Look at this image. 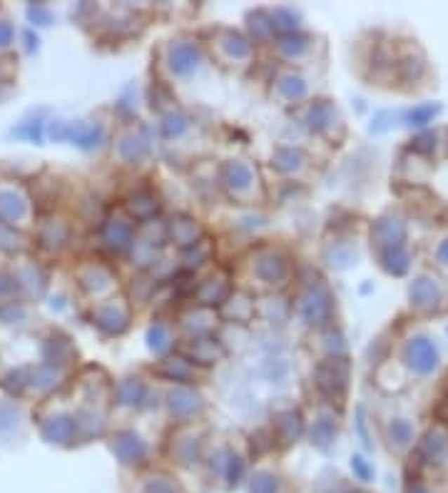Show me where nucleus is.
Returning a JSON list of instances; mask_svg holds the SVG:
<instances>
[{
    "label": "nucleus",
    "instance_id": "4468645a",
    "mask_svg": "<svg viewBox=\"0 0 448 493\" xmlns=\"http://www.w3.org/2000/svg\"><path fill=\"white\" fill-rule=\"evenodd\" d=\"M230 296H232L230 280H227L222 272L207 277V280L199 282V287H197V301L202 307H217V304H224Z\"/></svg>",
    "mask_w": 448,
    "mask_h": 493
},
{
    "label": "nucleus",
    "instance_id": "ddd939ff",
    "mask_svg": "<svg viewBox=\"0 0 448 493\" xmlns=\"http://www.w3.org/2000/svg\"><path fill=\"white\" fill-rule=\"evenodd\" d=\"M167 237L182 249H192V246H197L202 242V227L197 225V219L180 214L167 225Z\"/></svg>",
    "mask_w": 448,
    "mask_h": 493
},
{
    "label": "nucleus",
    "instance_id": "f3484780",
    "mask_svg": "<svg viewBox=\"0 0 448 493\" xmlns=\"http://www.w3.org/2000/svg\"><path fill=\"white\" fill-rule=\"evenodd\" d=\"M421 456L426 464H441L448 454V436L443 428H431L421 441Z\"/></svg>",
    "mask_w": 448,
    "mask_h": 493
},
{
    "label": "nucleus",
    "instance_id": "a878e982",
    "mask_svg": "<svg viewBox=\"0 0 448 493\" xmlns=\"http://www.w3.org/2000/svg\"><path fill=\"white\" fill-rule=\"evenodd\" d=\"M282 481L272 471H257L249 478V493H279Z\"/></svg>",
    "mask_w": 448,
    "mask_h": 493
},
{
    "label": "nucleus",
    "instance_id": "393cba45",
    "mask_svg": "<svg viewBox=\"0 0 448 493\" xmlns=\"http://www.w3.org/2000/svg\"><path fill=\"white\" fill-rule=\"evenodd\" d=\"M277 90L279 95L284 100H289V103H294V100H301L306 95V82L304 77L294 75V72H289V75H282L277 82Z\"/></svg>",
    "mask_w": 448,
    "mask_h": 493
},
{
    "label": "nucleus",
    "instance_id": "2eb2a0df",
    "mask_svg": "<svg viewBox=\"0 0 448 493\" xmlns=\"http://www.w3.org/2000/svg\"><path fill=\"white\" fill-rule=\"evenodd\" d=\"M159 374L167 379H172V381L182 383V386H187V383H195L199 376V367L195 362H190L187 356L177 354V356H167L162 362V367H159Z\"/></svg>",
    "mask_w": 448,
    "mask_h": 493
},
{
    "label": "nucleus",
    "instance_id": "f8f14e48",
    "mask_svg": "<svg viewBox=\"0 0 448 493\" xmlns=\"http://www.w3.org/2000/svg\"><path fill=\"white\" fill-rule=\"evenodd\" d=\"M172 459L182 466H192L202 459V436H195L190 428H180L175 438H172Z\"/></svg>",
    "mask_w": 448,
    "mask_h": 493
},
{
    "label": "nucleus",
    "instance_id": "cd10ccee",
    "mask_svg": "<svg viewBox=\"0 0 448 493\" xmlns=\"http://www.w3.org/2000/svg\"><path fill=\"white\" fill-rule=\"evenodd\" d=\"M143 394H145L143 383L137 381V379H135V381H132V379H127V381L120 386V401H122V404L137 406V404H140V399H143Z\"/></svg>",
    "mask_w": 448,
    "mask_h": 493
},
{
    "label": "nucleus",
    "instance_id": "473e14b6",
    "mask_svg": "<svg viewBox=\"0 0 448 493\" xmlns=\"http://www.w3.org/2000/svg\"><path fill=\"white\" fill-rule=\"evenodd\" d=\"M351 468H354V473L361 478V481H369L371 478V466L367 464L364 459H359V456H354V461H351Z\"/></svg>",
    "mask_w": 448,
    "mask_h": 493
},
{
    "label": "nucleus",
    "instance_id": "423d86ee",
    "mask_svg": "<svg viewBox=\"0 0 448 493\" xmlns=\"http://www.w3.org/2000/svg\"><path fill=\"white\" fill-rule=\"evenodd\" d=\"M404 362L411 372L421 374H431L433 369L438 367V349L428 336H411L404 346Z\"/></svg>",
    "mask_w": 448,
    "mask_h": 493
},
{
    "label": "nucleus",
    "instance_id": "7c9ffc66",
    "mask_svg": "<svg viewBox=\"0 0 448 493\" xmlns=\"http://www.w3.org/2000/svg\"><path fill=\"white\" fill-rule=\"evenodd\" d=\"M411 150L414 152H419V155H431L433 150H436V135H421V137H416L414 140V145H411Z\"/></svg>",
    "mask_w": 448,
    "mask_h": 493
},
{
    "label": "nucleus",
    "instance_id": "9d476101",
    "mask_svg": "<svg viewBox=\"0 0 448 493\" xmlns=\"http://www.w3.org/2000/svg\"><path fill=\"white\" fill-rule=\"evenodd\" d=\"M182 356H187L190 362H195L197 367H209V364H217L224 356V349L217 339L202 334V336H192L187 339V344L182 346Z\"/></svg>",
    "mask_w": 448,
    "mask_h": 493
},
{
    "label": "nucleus",
    "instance_id": "39448f33",
    "mask_svg": "<svg viewBox=\"0 0 448 493\" xmlns=\"http://www.w3.org/2000/svg\"><path fill=\"white\" fill-rule=\"evenodd\" d=\"M199 65H202V50L195 40L180 38L167 45V67L172 75L190 77L192 72H197Z\"/></svg>",
    "mask_w": 448,
    "mask_h": 493
},
{
    "label": "nucleus",
    "instance_id": "7ed1b4c3",
    "mask_svg": "<svg viewBox=\"0 0 448 493\" xmlns=\"http://www.w3.org/2000/svg\"><path fill=\"white\" fill-rule=\"evenodd\" d=\"M296 312L301 314L306 324H324L329 319V314L334 312V296L329 291V287L324 284V280L309 282L301 289L299 299H296Z\"/></svg>",
    "mask_w": 448,
    "mask_h": 493
},
{
    "label": "nucleus",
    "instance_id": "412c9836",
    "mask_svg": "<svg viewBox=\"0 0 448 493\" xmlns=\"http://www.w3.org/2000/svg\"><path fill=\"white\" fill-rule=\"evenodd\" d=\"M117 454H120L122 464H140L147 456V446L140 441V436L135 433H125L117 441Z\"/></svg>",
    "mask_w": 448,
    "mask_h": 493
},
{
    "label": "nucleus",
    "instance_id": "6e6552de",
    "mask_svg": "<svg viewBox=\"0 0 448 493\" xmlns=\"http://www.w3.org/2000/svg\"><path fill=\"white\" fill-rule=\"evenodd\" d=\"M409 296H411V307L416 309V312H433V309H438V304H441L443 299V289L441 284H438L433 277H419V280H414V284H411L409 289Z\"/></svg>",
    "mask_w": 448,
    "mask_h": 493
},
{
    "label": "nucleus",
    "instance_id": "2f4dec72",
    "mask_svg": "<svg viewBox=\"0 0 448 493\" xmlns=\"http://www.w3.org/2000/svg\"><path fill=\"white\" fill-rule=\"evenodd\" d=\"M436 112H438V107H431V105H428V107H416L409 115V120L414 122V125H426V122H431V117L436 115Z\"/></svg>",
    "mask_w": 448,
    "mask_h": 493
},
{
    "label": "nucleus",
    "instance_id": "4be33fe9",
    "mask_svg": "<svg viewBox=\"0 0 448 493\" xmlns=\"http://www.w3.org/2000/svg\"><path fill=\"white\" fill-rule=\"evenodd\" d=\"M386 438H388V444H391V449H394V451L409 449L411 441H414V426H411L406 419H394V421L388 423V428H386Z\"/></svg>",
    "mask_w": 448,
    "mask_h": 493
},
{
    "label": "nucleus",
    "instance_id": "20e7f679",
    "mask_svg": "<svg viewBox=\"0 0 448 493\" xmlns=\"http://www.w3.org/2000/svg\"><path fill=\"white\" fill-rule=\"evenodd\" d=\"M317 381L319 391L327 396L329 401H341L349 389V364L346 359H324L322 364L317 367Z\"/></svg>",
    "mask_w": 448,
    "mask_h": 493
},
{
    "label": "nucleus",
    "instance_id": "f704fd0d",
    "mask_svg": "<svg viewBox=\"0 0 448 493\" xmlns=\"http://www.w3.org/2000/svg\"><path fill=\"white\" fill-rule=\"evenodd\" d=\"M409 493H428V488L421 483H414V486H409Z\"/></svg>",
    "mask_w": 448,
    "mask_h": 493
},
{
    "label": "nucleus",
    "instance_id": "aec40b11",
    "mask_svg": "<svg viewBox=\"0 0 448 493\" xmlns=\"http://www.w3.org/2000/svg\"><path fill=\"white\" fill-rule=\"evenodd\" d=\"M274 428H277V436L282 438L284 444H291V441H296V438L301 436V431H304V421H301V416L296 411H284V414L274 421Z\"/></svg>",
    "mask_w": 448,
    "mask_h": 493
},
{
    "label": "nucleus",
    "instance_id": "c756f323",
    "mask_svg": "<svg viewBox=\"0 0 448 493\" xmlns=\"http://www.w3.org/2000/svg\"><path fill=\"white\" fill-rule=\"evenodd\" d=\"M145 493H182V491L172 478L159 476V478H152V481L147 483V491Z\"/></svg>",
    "mask_w": 448,
    "mask_h": 493
},
{
    "label": "nucleus",
    "instance_id": "c9c22d12",
    "mask_svg": "<svg viewBox=\"0 0 448 493\" xmlns=\"http://www.w3.org/2000/svg\"><path fill=\"white\" fill-rule=\"evenodd\" d=\"M344 493H367V491H361V488H346Z\"/></svg>",
    "mask_w": 448,
    "mask_h": 493
},
{
    "label": "nucleus",
    "instance_id": "5701e85b",
    "mask_svg": "<svg viewBox=\"0 0 448 493\" xmlns=\"http://www.w3.org/2000/svg\"><path fill=\"white\" fill-rule=\"evenodd\" d=\"M274 164H277V170L286 172V175H296L306 164V155L296 147H279L277 157H274Z\"/></svg>",
    "mask_w": 448,
    "mask_h": 493
},
{
    "label": "nucleus",
    "instance_id": "1a4fd4ad",
    "mask_svg": "<svg viewBox=\"0 0 448 493\" xmlns=\"http://www.w3.org/2000/svg\"><path fill=\"white\" fill-rule=\"evenodd\" d=\"M404 239H406V225H404V219H401V217L388 214V217H381V219L374 222L371 244L376 246V252L388 249V246L404 244Z\"/></svg>",
    "mask_w": 448,
    "mask_h": 493
},
{
    "label": "nucleus",
    "instance_id": "f257e3e1",
    "mask_svg": "<svg viewBox=\"0 0 448 493\" xmlns=\"http://www.w3.org/2000/svg\"><path fill=\"white\" fill-rule=\"evenodd\" d=\"M289 272H291L289 257L282 249H277V246H262V249H257V252L251 254L249 274L262 287L282 284L289 277Z\"/></svg>",
    "mask_w": 448,
    "mask_h": 493
},
{
    "label": "nucleus",
    "instance_id": "72a5a7b5",
    "mask_svg": "<svg viewBox=\"0 0 448 493\" xmlns=\"http://www.w3.org/2000/svg\"><path fill=\"white\" fill-rule=\"evenodd\" d=\"M436 259H438V264H443V267H448V239H443L441 244H438V249H436Z\"/></svg>",
    "mask_w": 448,
    "mask_h": 493
},
{
    "label": "nucleus",
    "instance_id": "9b49d317",
    "mask_svg": "<svg viewBox=\"0 0 448 493\" xmlns=\"http://www.w3.org/2000/svg\"><path fill=\"white\" fill-rule=\"evenodd\" d=\"M217 53L222 55L227 63H246L251 58V43L249 38H244L242 33L227 30L222 27L217 33Z\"/></svg>",
    "mask_w": 448,
    "mask_h": 493
},
{
    "label": "nucleus",
    "instance_id": "b1692460",
    "mask_svg": "<svg viewBox=\"0 0 448 493\" xmlns=\"http://www.w3.org/2000/svg\"><path fill=\"white\" fill-rule=\"evenodd\" d=\"M334 438H336V421L329 414H322L312 426V444H317L319 449H329Z\"/></svg>",
    "mask_w": 448,
    "mask_h": 493
},
{
    "label": "nucleus",
    "instance_id": "a211bd4d",
    "mask_svg": "<svg viewBox=\"0 0 448 493\" xmlns=\"http://www.w3.org/2000/svg\"><path fill=\"white\" fill-rule=\"evenodd\" d=\"M378 264H381V267L386 269L388 274H396V277H401V274L409 272L411 254H409V249H406L404 244L388 246V249H381V252H378Z\"/></svg>",
    "mask_w": 448,
    "mask_h": 493
},
{
    "label": "nucleus",
    "instance_id": "c85d7f7f",
    "mask_svg": "<svg viewBox=\"0 0 448 493\" xmlns=\"http://www.w3.org/2000/svg\"><path fill=\"white\" fill-rule=\"evenodd\" d=\"M150 346H152L157 354H162V351L170 346V331H167L164 324H154V327L150 329Z\"/></svg>",
    "mask_w": 448,
    "mask_h": 493
},
{
    "label": "nucleus",
    "instance_id": "0eeeda50",
    "mask_svg": "<svg viewBox=\"0 0 448 493\" xmlns=\"http://www.w3.org/2000/svg\"><path fill=\"white\" fill-rule=\"evenodd\" d=\"M167 409H170V414L177 421L185 423L202 414L204 401H202V396L195 389H190V386H177V389H172L170 394H167Z\"/></svg>",
    "mask_w": 448,
    "mask_h": 493
},
{
    "label": "nucleus",
    "instance_id": "dca6fc26",
    "mask_svg": "<svg viewBox=\"0 0 448 493\" xmlns=\"http://www.w3.org/2000/svg\"><path fill=\"white\" fill-rule=\"evenodd\" d=\"M277 50L279 55L289 63H299L304 60L306 55L312 53V40L306 38V35H299V33H291V35H282L277 43Z\"/></svg>",
    "mask_w": 448,
    "mask_h": 493
},
{
    "label": "nucleus",
    "instance_id": "bb28decb",
    "mask_svg": "<svg viewBox=\"0 0 448 493\" xmlns=\"http://www.w3.org/2000/svg\"><path fill=\"white\" fill-rule=\"evenodd\" d=\"M187 130H190V120L182 115L180 110H170V112L162 117V132H164V137H170V140H172V137H182Z\"/></svg>",
    "mask_w": 448,
    "mask_h": 493
},
{
    "label": "nucleus",
    "instance_id": "6ab92c4d",
    "mask_svg": "<svg viewBox=\"0 0 448 493\" xmlns=\"http://www.w3.org/2000/svg\"><path fill=\"white\" fill-rule=\"evenodd\" d=\"M334 120L339 122V117H336L334 105H329L327 100H314L309 105V125L314 132H329L334 127Z\"/></svg>",
    "mask_w": 448,
    "mask_h": 493
},
{
    "label": "nucleus",
    "instance_id": "f03ea898",
    "mask_svg": "<svg viewBox=\"0 0 448 493\" xmlns=\"http://www.w3.org/2000/svg\"><path fill=\"white\" fill-rule=\"evenodd\" d=\"M257 182H259L257 170L249 162H244V159H230L219 170V185L224 187V192L232 199H239V202H249L254 197Z\"/></svg>",
    "mask_w": 448,
    "mask_h": 493
}]
</instances>
